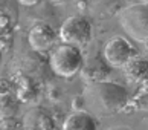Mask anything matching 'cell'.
Listing matches in <instances>:
<instances>
[{
  "instance_id": "1",
  "label": "cell",
  "mask_w": 148,
  "mask_h": 130,
  "mask_svg": "<svg viewBox=\"0 0 148 130\" xmlns=\"http://www.w3.org/2000/svg\"><path fill=\"white\" fill-rule=\"evenodd\" d=\"M84 107L87 112L101 116L113 115L127 104L128 92L124 86L113 81H93L83 94Z\"/></svg>"
},
{
  "instance_id": "2",
  "label": "cell",
  "mask_w": 148,
  "mask_h": 130,
  "mask_svg": "<svg viewBox=\"0 0 148 130\" xmlns=\"http://www.w3.org/2000/svg\"><path fill=\"white\" fill-rule=\"evenodd\" d=\"M84 61V55L79 47L66 43L55 46L49 55V66L52 72L63 78H72L78 75L83 70Z\"/></svg>"
},
{
  "instance_id": "3",
  "label": "cell",
  "mask_w": 148,
  "mask_h": 130,
  "mask_svg": "<svg viewBox=\"0 0 148 130\" xmlns=\"http://www.w3.org/2000/svg\"><path fill=\"white\" fill-rule=\"evenodd\" d=\"M119 23L136 41H148V3H134L119 12Z\"/></svg>"
},
{
  "instance_id": "4",
  "label": "cell",
  "mask_w": 148,
  "mask_h": 130,
  "mask_svg": "<svg viewBox=\"0 0 148 130\" xmlns=\"http://www.w3.org/2000/svg\"><path fill=\"white\" fill-rule=\"evenodd\" d=\"M92 35H93L92 23L84 15H70L69 19L63 21L61 28L58 31V37L61 43L72 45L76 47L87 45L92 40Z\"/></svg>"
},
{
  "instance_id": "5",
  "label": "cell",
  "mask_w": 148,
  "mask_h": 130,
  "mask_svg": "<svg viewBox=\"0 0 148 130\" xmlns=\"http://www.w3.org/2000/svg\"><path fill=\"white\" fill-rule=\"evenodd\" d=\"M102 55L110 67L121 69L130 61V58L136 55V51L134 46L130 43V40H127L125 37L116 35L106 43Z\"/></svg>"
},
{
  "instance_id": "6",
  "label": "cell",
  "mask_w": 148,
  "mask_h": 130,
  "mask_svg": "<svg viewBox=\"0 0 148 130\" xmlns=\"http://www.w3.org/2000/svg\"><path fill=\"white\" fill-rule=\"evenodd\" d=\"M58 40H60L58 32L52 25L46 23V21H40V23L34 25L28 34V43L31 49H34L35 52L52 51L57 46Z\"/></svg>"
},
{
  "instance_id": "7",
  "label": "cell",
  "mask_w": 148,
  "mask_h": 130,
  "mask_svg": "<svg viewBox=\"0 0 148 130\" xmlns=\"http://www.w3.org/2000/svg\"><path fill=\"white\" fill-rule=\"evenodd\" d=\"M14 95L25 104H35L41 96V87L38 81L29 75H18L14 80Z\"/></svg>"
},
{
  "instance_id": "8",
  "label": "cell",
  "mask_w": 148,
  "mask_h": 130,
  "mask_svg": "<svg viewBox=\"0 0 148 130\" xmlns=\"http://www.w3.org/2000/svg\"><path fill=\"white\" fill-rule=\"evenodd\" d=\"M23 130H55V120L41 107H32L21 118Z\"/></svg>"
},
{
  "instance_id": "9",
  "label": "cell",
  "mask_w": 148,
  "mask_h": 130,
  "mask_svg": "<svg viewBox=\"0 0 148 130\" xmlns=\"http://www.w3.org/2000/svg\"><path fill=\"white\" fill-rule=\"evenodd\" d=\"M61 130H98V122L90 112L73 110L64 120Z\"/></svg>"
},
{
  "instance_id": "10",
  "label": "cell",
  "mask_w": 148,
  "mask_h": 130,
  "mask_svg": "<svg viewBox=\"0 0 148 130\" xmlns=\"http://www.w3.org/2000/svg\"><path fill=\"white\" fill-rule=\"evenodd\" d=\"M125 75L131 81H142L148 77V58L142 55H134L133 58H130V61L122 67Z\"/></svg>"
},
{
  "instance_id": "11",
  "label": "cell",
  "mask_w": 148,
  "mask_h": 130,
  "mask_svg": "<svg viewBox=\"0 0 148 130\" xmlns=\"http://www.w3.org/2000/svg\"><path fill=\"white\" fill-rule=\"evenodd\" d=\"M20 104L21 102L17 100V96L14 94L0 95V120L17 116L20 110Z\"/></svg>"
},
{
  "instance_id": "12",
  "label": "cell",
  "mask_w": 148,
  "mask_h": 130,
  "mask_svg": "<svg viewBox=\"0 0 148 130\" xmlns=\"http://www.w3.org/2000/svg\"><path fill=\"white\" fill-rule=\"evenodd\" d=\"M0 130H23V124L17 116L3 118L0 120Z\"/></svg>"
},
{
  "instance_id": "13",
  "label": "cell",
  "mask_w": 148,
  "mask_h": 130,
  "mask_svg": "<svg viewBox=\"0 0 148 130\" xmlns=\"http://www.w3.org/2000/svg\"><path fill=\"white\" fill-rule=\"evenodd\" d=\"M113 0H79V6L81 8H87V9H95L102 5H108Z\"/></svg>"
},
{
  "instance_id": "14",
  "label": "cell",
  "mask_w": 148,
  "mask_h": 130,
  "mask_svg": "<svg viewBox=\"0 0 148 130\" xmlns=\"http://www.w3.org/2000/svg\"><path fill=\"white\" fill-rule=\"evenodd\" d=\"M14 94V84L6 80H0V95Z\"/></svg>"
},
{
  "instance_id": "15",
  "label": "cell",
  "mask_w": 148,
  "mask_h": 130,
  "mask_svg": "<svg viewBox=\"0 0 148 130\" xmlns=\"http://www.w3.org/2000/svg\"><path fill=\"white\" fill-rule=\"evenodd\" d=\"M21 5H25V6H34V5L40 3L41 0H18Z\"/></svg>"
},
{
  "instance_id": "16",
  "label": "cell",
  "mask_w": 148,
  "mask_h": 130,
  "mask_svg": "<svg viewBox=\"0 0 148 130\" xmlns=\"http://www.w3.org/2000/svg\"><path fill=\"white\" fill-rule=\"evenodd\" d=\"M2 60H3V49L0 47V63H2Z\"/></svg>"
},
{
  "instance_id": "17",
  "label": "cell",
  "mask_w": 148,
  "mask_h": 130,
  "mask_svg": "<svg viewBox=\"0 0 148 130\" xmlns=\"http://www.w3.org/2000/svg\"><path fill=\"white\" fill-rule=\"evenodd\" d=\"M53 2H57V3H63V2H66V0H53Z\"/></svg>"
},
{
  "instance_id": "18",
  "label": "cell",
  "mask_w": 148,
  "mask_h": 130,
  "mask_svg": "<svg viewBox=\"0 0 148 130\" xmlns=\"http://www.w3.org/2000/svg\"><path fill=\"white\" fill-rule=\"evenodd\" d=\"M140 2H142V3H148V0H140Z\"/></svg>"
},
{
  "instance_id": "19",
  "label": "cell",
  "mask_w": 148,
  "mask_h": 130,
  "mask_svg": "<svg viewBox=\"0 0 148 130\" xmlns=\"http://www.w3.org/2000/svg\"><path fill=\"white\" fill-rule=\"evenodd\" d=\"M55 130H57V129H55Z\"/></svg>"
}]
</instances>
